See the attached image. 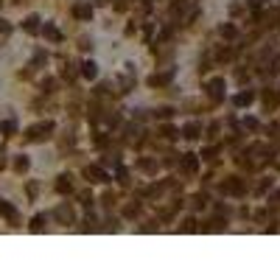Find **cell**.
Segmentation results:
<instances>
[{
    "label": "cell",
    "instance_id": "cell-1",
    "mask_svg": "<svg viewBox=\"0 0 280 280\" xmlns=\"http://www.w3.org/2000/svg\"><path fill=\"white\" fill-rule=\"evenodd\" d=\"M54 129V124H40V126H34V129H28V138H48V132Z\"/></svg>",
    "mask_w": 280,
    "mask_h": 280
},
{
    "label": "cell",
    "instance_id": "cell-2",
    "mask_svg": "<svg viewBox=\"0 0 280 280\" xmlns=\"http://www.w3.org/2000/svg\"><path fill=\"white\" fill-rule=\"evenodd\" d=\"M222 87H224V82H222V78H216V82H210L208 92H210V98H213V101H218V98L224 96V92H222Z\"/></svg>",
    "mask_w": 280,
    "mask_h": 280
},
{
    "label": "cell",
    "instance_id": "cell-3",
    "mask_svg": "<svg viewBox=\"0 0 280 280\" xmlns=\"http://www.w3.org/2000/svg\"><path fill=\"white\" fill-rule=\"evenodd\" d=\"M87 180H90V182H104L106 176H104L101 168H87Z\"/></svg>",
    "mask_w": 280,
    "mask_h": 280
},
{
    "label": "cell",
    "instance_id": "cell-4",
    "mask_svg": "<svg viewBox=\"0 0 280 280\" xmlns=\"http://www.w3.org/2000/svg\"><path fill=\"white\" fill-rule=\"evenodd\" d=\"M82 73H84L87 78H96V73H98V70H96V62H84V70H82Z\"/></svg>",
    "mask_w": 280,
    "mask_h": 280
},
{
    "label": "cell",
    "instance_id": "cell-5",
    "mask_svg": "<svg viewBox=\"0 0 280 280\" xmlns=\"http://www.w3.org/2000/svg\"><path fill=\"white\" fill-rule=\"evenodd\" d=\"M185 138H190V140L199 138V124H188V126H185Z\"/></svg>",
    "mask_w": 280,
    "mask_h": 280
},
{
    "label": "cell",
    "instance_id": "cell-6",
    "mask_svg": "<svg viewBox=\"0 0 280 280\" xmlns=\"http://www.w3.org/2000/svg\"><path fill=\"white\" fill-rule=\"evenodd\" d=\"M73 12H76V17H90V14H92V8H90V6H76Z\"/></svg>",
    "mask_w": 280,
    "mask_h": 280
},
{
    "label": "cell",
    "instance_id": "cell-7",
    "mask_svg": "<svg viewBox=\"0 0 280 280\" xmlns=\"http://www.w3.org/2000/svg\"><path fill=\"white\" fill-rule=\"evenodd\" d=\"M250 101H252V92H241V96H238V98H236V104H238V106H244V104H250Z\"/></svg>",
    "mask_w": 280,
    "mask_h": 280
},
{
    "label": "cell",
    "instance_id": "cell-8",
    "mask_svg": "<svg viewBox=\"0 0 280 280\" xmlns=\"http://www.w3.org/2000/svg\"><path fill=\"white\" fill-rule=\"evenodd\" d=\"M59 190H70V176H59V185H56Z\"/></svg>",
    "mask_w": 280,
    "mask_h": 280
},
{
    "label": "cell",
    "instance_id": "cell-9",
    "mask_svg": "<svg viewBox=\"0 0 280 280\" xmlns=\"http://www.w3.org/2000/svg\"><path fill=\"white\" fill-rule=\"evenodd\" d=\"M56 216H59V218H68V222H70V218H73V213H70L68 208H59V210H56Z\"/></svg>",
    "mask_w": 280,
    "mask_h": 280
},
{
    "label": "cell",
    "instance_id": "cell-10",
    "mask_svg": "<svg viewBox=\"0 0 280 280\" xmlns=\"http://www.w3.org/2000/svg\"><path fill=\"white\" fill-rule=\"evenodd\" d=\"M42 224H45V216H36L34 218V230H42Z\"/></svg>",
    "mask_w": 280,
    "mask_h": 280
},
{
    "label": "cell",
    "instance_id": "cell-11",
    "mask_svg": "<svg viewBox=\"0 0 280 280\" xmlns=\"http://www.w3.org/2000/svg\"><path fill=\"white\" fill-rule=\"evenodd\" d=\"M36 22H40V20H36V17H31V20L26 22V28H28V31H34V28H36Z\"/></svg>",
    "mask_w": 280,
    "mask_h": 280
}]
</instances>
